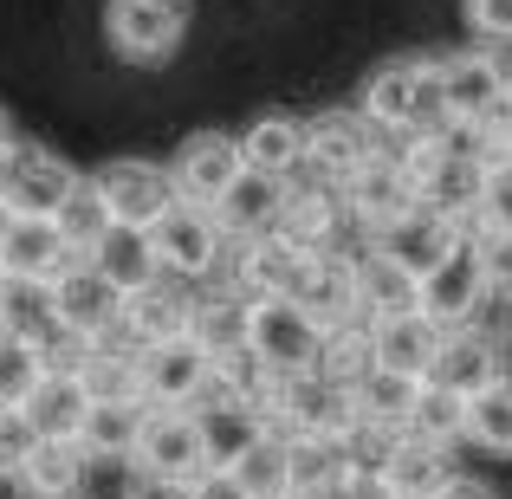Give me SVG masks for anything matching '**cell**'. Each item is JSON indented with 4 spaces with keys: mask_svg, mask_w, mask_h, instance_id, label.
<instances>
[{
    "mask_svg": "<svg viewBox=\"0 0 512 499\" xmlns=\"http://www.w3.org/2000/svg\"><path fill=\"white\" fill-rule=\"evenodd\" d=\"M286 461H292V493L325 499L350 480V441L344 435H286Z\"/></svg>",
    "mask_w": 512,
    "mask_h": 499,
    "instance_id": "28",
    "label": "cell"
},
{
    "mask_svg": "<svg viewBox=\"0 0 512 499\" xmlns=\"http://www.w3.org/2000/svg\"><path fill=\"white\" fill-rule=\"evenodd\" d=\"M240 163L260 169V175H279V182H292V175L305 169V117H292V111L253 117V124L240 130Z\"/></svg>",
    "mask_w": 512,
    "mask_h": 499,
    "instance_id": "24",
    "label": "cell"
},
{
    "mask_svg": "<svg viewBox=\"0 0 512 499\" xmlns=\"http://www.w3.org/2000/svg\"><path fill=\"white\" fill-rule=\"evenodd\" d=\"M461 428H467V402L461 396H448V389H435V383L415 389V409H409V428H402V435H422V441L454 448V441H461Z\"/></svg>",
    "mask_w": 512,
    "mask_h": 499,
    "instance_id": "39",
    "label": "cell"
},
{
    "mask_svg": "<svg viewBox=\"0 0 512 499\" xmlns=\"http://www.w3.org/2000/svg\"><path fill=\"white\" fill-rule=\"evenodd\" d=\"M415 208V175L402 163L396 150H376L370 163L344 182V214L363 227V234H383L389 221H402V214Z\"/></svg>",
    "mask_w": 512,
    "mask_h": 499,
    "instance_id": "13",
    "label": "cell"
},
{
    "mask_svg": "<svg viewBox=\"0 0 512 499\" xmlns=\"http://www.w3.org/2000/svg\"><path fill=\"white\" fill-rule=\"evenodd\" d=\"M52 221H59L65 247H72V260H85V253L98 247L104 234H111V208L98 201V188H91V175H85V182L72 188V195H65V208L52 214Z\"/></svg>",
    "mask_w": 512,
    "mask_h": 499,
    "instance_id": "38",
    "label": "cell"
},
{
    "mask_svg": "<svg viewBox=\"0 0 512 499\" xmlns=\"http://www.w3.org/2000/svg\"><path fill=\"white\" fill-rule=\"evenodd\" d=\"M85 260L98 266L117 292H137V286H150V279L163 273V266H156V253H150V234H143V227H117V221H111V234H104Z\"/></svg>",
    "mask_w": 512,
    "mask_h": 499,
    "instance_id": "32",
    "label": "cell"
},
{
    "mask_svg": "<svg viewBox=\"0 0 512 499\" xmlns=\"http://www.w3.org/2000/svg\"><path fill=\"white\" fill-rule=\"evenodd\" d=\"M91 188H98V201L111 208L117 227H150L156 214L175 201V182L163 163H150V156H117V163H104L91 175Z\"/></svg>",
    "mask_w": 512,
    "mask_h": 499,
    "instance_id": "11",
    "label": "cell"
},
{
    "mask_svg": "<svg viewBox=\"0 0 512 499\" xmlns=\"http://www.w3.org/2000/svg\"><path fill=\"white\" fill-rule=\"evenodd\" d=\"M435 78H441V104H448V124H493V117L506 111L512 65L500 59V46L435 52Z\"/></svg>",
    "mask_w": 512,
    "mask_h": 499,
    "instance_id": "4",
    "label": "cell"
},
{
    "mask_svg": "<svg viewBox=\"0 0 512 499\" xmlns=\"http://www.w3.org/2000/svg\"><path fill=\"white\" fill-rule=\"evenodd\" d=\"M78 383L91 389V402H143V376H137V350H117L111 337H91Z\"/></svg>",
    "mask_w": 512,
    "mask_h": 499,
    "instance_id": "33",
    "label": "cell"
},
{
    "mask_svg": "<svg viewBox=\"0 0 512 499\" xmlns=\"http://www.w3.org/2000/svg\"><path fill=\"white\" fill-rule=\"evenodd\" d=\"M130 499H195V487H182V480H150V474H143L137 487H130Z\"/></svg>",
    "mask_w": 512,
    "mask_h": 499,
    "instance_id": "45",
    "label": "cell"
},
{
    "mask_svg": "<svg viewBox=\"0 0 512 499\" xmlns=\"http://www.w3.org/2000/svg\"><path fill=\"white\" fill-rule=\"evenodd\" d=\"M487 299H493V286H487V273H480V260H474V247H467V240H461V247H454L448 260L435 266V273L415 279V305H422V312L435 318L441 331L480 325Z\"/></svg>",
    "mask_w": 512,
    "mask_h": 499,
    "instance_id": "10",
    "label": "cell"
},
{
    "mask_svg": "<svg viewBox=\"0 0 512 499\" xmlns=\"http://www.w3.org/2000/svg\"><path fill=\"white\" fill-rule=\"evenodd\" d=\"M266 422L279 435H350L357 409H350V383L312 370H292V376H273V396H266Z\"/></svg>",
    "mask_w": 512,
    "mask_h": 499,
    "instance_id": "3",
    "label": "cell"
},
{
    "mask_svg": "<svg viewBox=\"0 0 512 499\" xmlns=\"http://www.w3.org/2000/svg\"><path fill=\"white\" fill-rule=\"evenodd\" d=\"M52 299H59V325L65 331H78V337H111L124 292H117L91 260H65L59 273H52Z\"/></svg>",
    "mask_w": 512,
    "mask_h": 499,
    "instance_id": "16",
    "label": "cell"
},
{
    "mask_svg": "<svg viewBox=\"0 0 512 499\" xmlns=\"http://www.w3.org/2000/svg\"><path fill=\"white\" fill-rule=\"evenodd\" d=\"M234 487L247 499H286L292 493V461H286V435H260L247 454H240L234 467Z\"/></svg>",
    "mask_w": 512,
    "mask_h": 499,
    "instance_id": "36",
    "label": "cell"
},
{
    "mask_svg": "<svg viewBox=\"0 0 512 499\" xmlns=\"http://www.w3.org/2000/svg\"><path fill=\"white\" fill-rule=\"evenodd\" d=\"M195 499H247V493L234 487V474H201L195 480Z\"/></svg>",
    "mask_w": 512,
    "mask_h": 499,
    "instance_id": "46",
    "label": "cell"
},
{
    "mask_svg": "<svg viewBox=\"0 0 512 499\" xmlns=\"http://www.w3.org/2000/svg\"><path fill=\"white\" fill-rule=\"evenodd\" d=\"M46 383V357L26 337H0V409H26V396Z\"/></svg>",
    "mask_w": 512,
    "mask_h": 499,
    "instance_id": "40",
    "label": "cell"
},
{
    "mask_svg": "<svg viewBox=\"0 0 512 499\" xmlns=\"http://www.w3.org/2000/svg\"><path fill=\"white\" fill-rule=\"evenodd\" d=\"M130 461L150 480H182V487H195V480L208 474L195 409H143V435H137V454H130Z\"/></svg>",
    "mask_w": 512,
    "mask_h": 499,
    "instance_id": "9",
    "label": "cell"
},
{
    "mask_svg": "<svg viewBox=\"0 0 512 499\" xmlns=\"http://www.w3.org/2000/svg\"><path fill=\"white\" fill-rule=\"evenodd\" d=\"M422 383H435V389H448V396H480L487 383H500V344H493L480 325H461V331H448L441 337V350H435V363H428V376Z\"/></svg>",
    "mask_w": 512,
    "mask_h": 499,
    "instance_id": "20",
    "label": "cell"
},
{
    "mask_svg": "<svg viewBox=\"0 0 512 499\" xmlns=\"http://www.w3.org/2000/svg\"><path fill=\"white\" fill-rule=\"evenodd\" d=\"M195 422H201V454H208V474H227L253 441L266 435V409L247 396H221L214 389L208 402H195Z\"/></svg>",
    "mask_w": 512,
    "mask_h": 499,
    "instance_id": "18",
    "label": "cell"
},
{
    "mask_svg": "<svg viewBox=\"0 0 512 499\" xmlns=\"http://www.w3.org/2000/svg\"><path fill=\"white\" fill-rule=\"evenodd\" d=\"M286 499H305V493H286Z\"/></svg>",
    "mask_w": 512,
    "mask_h": 499,
    "instance_id": "51",
    "label": "cell"
},
{
    "mask_svg": "<svg viewBox=\"0 0 512 499\" xmlns=\"http://www.w3.org/2000/svg\"><path fill=\"white\" fill-rule=\"evenodd\" d=\"M376 150H383V130H376L363 111H325V117L305 124V169L325 175V182H338V188L370 163Z\"/></svg>",
    "mask_w": 512,
    "mask_h": 499,
    "instance_id": "12",
    "label": "cell"
},
{
    "mask_svg": "<svg viewBox=\"0 0 512 499\" xmlns=\"http://www.w3.org/2000/svg\"><path fill=\"white\" fill-rule=\"evenodd\" d=\"M247 312H253L247 292H214V299H201L195 312H188V337H195L208 357H227V350L247 344Z\"/></svg>",
    "mask_w": 512,
    "mask_h": 499,
    "instance_id": "35",
    "label": "cell"
},
{
    "mask_svg": "<svg viewBox=\"0 0 512 499\" xmlns=\"http://www.w3.org/2000/svg\"><path fill=\"white\" fill-rule=\"evenodd\" d=\"M52 331H59V299H52V279L0 273V337H26V344H46Z\"/></svg>",
    "mask_w": 512,
    "mask_h": 499,
    "instance_id": "27",
    "label": "cell"
},
{
    "mask_svg": "<svg viewBox=\"0 0 512 499\" xmlns=\"http://www.w3.org/2000/svg\"><path fill=\"white\" fill-rule=\"evenodd\" d=\"M137 376H143V402L150 409H195L214 396V357L195 337H163V344L137 350Z\"/></svg>",
    "mask_w": 512,
    "mask_h": 499,
    "instance_id": "7",
    "label": "cell"
},
{
    "mask_svg": "<svg viewBox=\"0 0 512 499\" xmlns=\"http://www.w3.org/2000/svg\"><path fill=\"white\" fill-rule=\"evenodd\" d=\"M33 422H26V409H0V480L20 474V461L33 454Z\"/></svg>",
    "mask_w": 512,
    "mask_h": 499,
    "instance_id": "44",
    "label": "cell"
},
{
    "mask_svg": "<svg viewBox=\"0 0 512 499\" xmlns=\"http://www.w3.org/2000/svg\"><path fill=\"white\" fill-rule=\"evenodd\" d=\"M461 441H474V448L487 454H512V383H487L480 396H467V428Z\"/></svg>",
    "mask_w": 512,
    "mask_h": 499,
    "instance_id": "37",
    "label": "cell"
},
{
    "mask_svg": "<svg viewBox=\"0 0 512 499\" xmlns=\"http://www.w3.org/2000/svg\"><path fill=\"white\" fill-rule=\"evenodd\" d=\"M500 117H512V91H506V111H500Z\"/></svg>",
    "mask_w": 512,
    "mask_h": 499,
    "instance_id": "49",
    "label": "cell"
},
{
    "mask_svg": "<svg viewBox=\"0 0 512 499\" xmlns=\"http://www.w3.org/2000/svg\"><path fill=\"white\" fill-rule=\"evenodd\" d=\"M240 137H221V130H195L182 137V150L169 156V182L182 201H201V208H221V195L240 182Z\"/></svg>",
    "mask_w": 512,
    "mask_h": 499,
    "instance_id": "14",
    "label": "cell"
},
{
    "mask_svg": "<svg viewBox=\"0 0 512 499\" xmlns=\"http://www.w3.org/2000/svg\"><path fill=\"white\" fill-rule=\"evenodd\" d=\"M435 499H493V493L480 487V480H461V474H454V480H448V487H441Z\"/></svg>",
    "mask_w": 512,
    "mask_h": 499,
    "instance_id": "47",
    "label": "cell"
},
{
    "mask_svg": "<svg viewBox=\"0 0 512 499\" xmlns=\"http://www.w3.org/2000/svg\"><path fill=\"white\" fill-rule=\"evenodd\" d=\"M221 227L227 240H260L279 227V214H286V182L279 175H260V169H240V182L221 195Z\"/></svg>",
    "mask_w": 512,
    "mask_h": 499,
    "instance_id": "25",
    "label": "cell"
},
{
    "mask_svg": "<svg viewBox=\"0 0 512 499\" xmlns=\"http://www.w3.org/2000/svg\"><path fill=\"white\" fill-rule=\"evenodd\" d=\"M467 247H474L487 286L512 299V227H474V234H467Z\"/></svg>",
    "mask_w": 512,
    "mask_h": 499,
    "instance_id": "41",
    "label": "cell"
},
{
    "mask_svg": "<svg viewBox=\"0 0 512 499\" xmlns=\"http://www.w3.org/2000/svg\"><path fill=\"white\" fill-rule=\"evenodd\" d=\"M143 409H150V402H91L78 448L98 454V461H130V454H137V435H143Z\"/></svg>",
    "mask_w": 512,
    "mask_h": 499,
    "instance_id": "34",
    "label": "cell"
},
{
    "mask_svg": "<svg viewBox=\"0 0 512 499\" xmlns=\"http://www.w3.org/2000/svg\"><path fill=\"white\" fill-rule=\"evenodd\" d=\"M363 117H370L383 137L409 143V137H428V130L448 124V104H441V78H435V59L428 52H402V59H383L370 78H363Z\"/></svg>",
    "mask_w": 512,
    "mask_h": 499,
    "instance_id": "1",
    "label": "cell"
},
{
    "mask_svg": "<svg viewBox=\"0 0 512 499\" xmlns=\"http://www.w3.org/2000/svg\"><path fill=\"white\" fill-rule=\"evenodd\" d=\"M506 305H512V299H506Z\"/></svg>",
    "mask_w": 512,
    "mask_h": 499,
    "instance_id": "52",
    "label": "cell"
},
{
    "mask_svg": "<svg viewBox=\"0 0 512 499\" xmlns=\"http://www.w3.org/2000/svg\"><path fill=\"white\" fill-rule=\"evenodd\" d=\"M143 234H150L156 266L175 273V279H208L214 266L227 260V247H234V240H227V227H221V214L201 208V201H182V195H175L169 208L143 227Z\"/></svg>",
    "mask_w": 512,
    "mask_h": 499,
    "instance_id": "2",
    "label": "cell"
},
{
    "mask_svg": "<svg viewBox=\"0 0 512 499\" xmlns=\"http://www.w3.org/2000/svg\"><path fill=\"white\" fill-rule=\"evenodd\" d=\"M461 13L480 46H500V52L512 46V0H461Z\"/></svg>",
    "mask_w": 512,
    "mask_h": 499,
    "instance_id": "42",
    "label": "cell"
},
{
    "mask_svg": "<svg viewBox=\"0 0 512 499\" xmlns=\"http://www.w3.org/2000/svg\"><path fill=\"white\" fill-rule=\"evenodd\" d=\"M305 266H312V247H299V240L286 234H260V240H240V286L247 299H273V292H299Z\"/></svg>",
    "mask_w": 512,
    "mask_h": 499,
    "instance_id": "21",
    "label": "cell"
},
{
    "mask_svg": "<svg viewBox=\"0 0 512 499\" xmlns=\"http://www.w3.org/2000/svg\"><path fill=\"white\" fill-rule=\"evenodd\" d=\"M441 337H448V331H441L422 305L389 312V318H376V325H370V363H376V370L409 376V383H422L428 363H435V350H441Z\"/></svg>",
    "mask_w": 512,
    "mask_h": 499,
    "instance_id": "17",
    "label": "cell"
},
{
    "mask_svg": "<svg viewBox=\"0 0 512 499\" xmlns=\"http://www.w3.org/2000/svg\"><path fill=\"white\" fill-rule=\"evenodd\" d=\"M104 39L130 65H163L188 39V0H104Z\"/></svg>",
    "mask_w": 512,
    "mask_h": 499,
    "instance_id": "5",
    "label": "cell"
},
{
    "mask_svg": "<svg viewBox=\"0 0 512 499\" xmlns=\"http://www.w3.org/2000/svg\"><path fill=\"white\" fill-rule=\"evenodd\" d=\"M78 182L85 175L65 156H52L46 143H13V156L0 163V208L7 214H59Z\"/></svg>",
    "mask_w": 512,
    "mask_h": 499,
    "instance_id": "8",
    "label": "cell"
},
{
    "mask_svg": "<svg viewBox=\"0 0 512 499\" xmlns=\"http://www.w3.org/2000/svg\"><path fill=\"white\" fill-rule=\"evenodd\" d=\"M318 337H325V325H318V318L305 312L292 292L253 299V312H247V344H253V357H260L273 376L312 370V363H318Z\"/></svg>",
    "mask_w": 512,
    "mask_h": 499,
    "instance_id": "6",
    "label": "cell"
},
{
    "mask_svg": "<svg viewBox=\"0 0 512 499\" xmlns=\"http://www.w3.org/2000/svg\"><path fill=\"white\" fill-rule=\"evenodd\" d=\"M85 415H91V389L72 370H46V383L26 396V422H33L39 441H78Z\"/></svg>",
    "mask_w": 512,
    "mask_h": 499,
    "instance_id": "26",
    "label": "cell"
},
{
    "mask_svg": "<svg viewBox=\"0 0 512 499\" xmlns=\"http://www.w3.org/2000/svg\"><path fill=\"white\" fill-rule=\"evenodd\" d=\"M376 480H383L389 499H435L454 480V448L422 441V435H396L383 448V461H376Z\"/></svg>",
    "mask_w": 512,
    "mask_h": 499,
    "instance_id": "19",
    "label": "cell"
},
{
    "mask_svg": "<svg viewBox=\"0 0 512 499\" xmlns=\"http://www.w3.org/2000/svg\"><path fill=\"white\" fill-rule=\"evenodd\" d=\"M461 240H467V227H454L448 214H435V208H422V201H415L402 221H389L383 234H370V247H383L389 260L402 266V273L422 279V273H435V266L448 260Z\"/></svg>",
    "mask_w": 512,
    "mask_h": 499,
    "instance_id": "15",
    "label": "cell"
},
{
    "mask_svg": "<svg viewBox=\"0 0 512 499\" xmlns=\"http://www.w3.org/2000/svg\"><path fill=\"white\" fill-rule=\"evenodd\" d=\"M0 227H7V208H0Z\"/></svg>",
    "mask_w": 512,
    "mask_h": 499,
    "instance_id": "50",
    "label": "cell"
},
{
    "mask_svg": "<svg viewBox=\"0 0 512 499\" xmlns=\"http://www.w3.org/2000/svg\"><path fill=\"white\" fill-rule=\"evenodd\" d=\"M188 312H195V305H188L175 286H163V273H156L150 286L124 292V305H117V325H111V331H124L130 350H143V344H163V337H182V331H188Z\"/></svg>",
    "mask_w": 512,
    "mask_h": 499,
    "instance_id": "22",
    "label": "cell"
},
{
    "mask_svg": "<svg viewBox=\"0 0 512 499\" xmlns=\"http://www.w3.org/2000/svg\"><path fill=\"white\" fill-rule=\"evenodd\" d=\"M415 389L422 383H409V376H396V370H363L357 383H350V409H357V428H376V435H402L409 428V409H415Z\"/></svg>",
    "mask_w": 512,
    "mask_h": 499,
    "instance_id": "29",
    "label": "cell"
},
{
    "mask_svg": "<svg viewBox=\"0 0 512 499\" xmlns=\"http://www.w3.org/2000/svg\"><path fill=\"white\" fill-rule=\"evenodd\" d=\"M13 143H20V130H13V117L0 111V163H7V156H13Z\"/></svg>",
    "mask_w": 512,
    "mask_h": 499,
    "instance_id": "48",
    "label": "cell"
},
{
    "mask_svg": "<svg viewBox=\"0 0 512 499\" xmlns=\"http://www.w3.org/2000/svg\"><path fill=\"white\" fill-rule=\"evenodd\" d=\"M65 260H72V247H65L52 214H7V227H0V273L52 279Z\"/></svg>",
    "mask_w": 512,
    "mask_h": 499,
    "instance_id": "23",
    "label": "cell"
},
{
    "mask_svg": "<svg viewBox=\"0 0 512 499\" xmlns=\"http://www.w3.org/2000/svg\"><path fill=\"white\" fill-rule=\"evenodd\" d=\"M20 480L33 499H78V480H85V448L78 441H33V454L20 461Z\"/></svg>",
    "mask_w": 512,
    "mask_h": 499,
    "instance_id": "31",
    "label": "cell"
},
{
    "mask_svg": "<svg viewBox=\"0 0 512 499\" xmlns=\"http://www.w3.org/2000/svg\"><path fill=\"white\" fill-rule=\"evenodd\" d=\"M350 279H357V312L363 318H389V312H409L415 305V273H402L383 247L357 253V260H350Z\"/></svg>",
    "mask_w": 512,
    "mask_h": 499,
    "instance_id": "30",
    "label": "cell"
},
{
    "mask_svg": "<svg viewBox=\"0 0 512 499\" xmlns=\"http://www.w3.org/2000/svg\"><path fill=\"white\" fill-rule=\"evenodd\" d=\"M474 227H512V163H487V188H480ZM467 227V234H474Z\"/></svg>",
    "mask_w": 512,
    "mask_h": 499,
    "instance_id": "43",
    "label": "cell"
}]
</instances>
